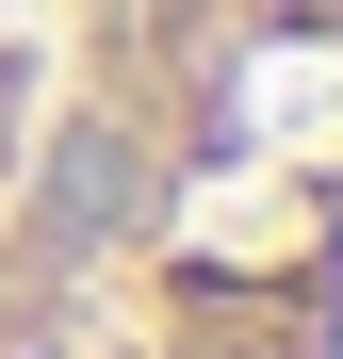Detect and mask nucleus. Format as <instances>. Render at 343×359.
I'll return each instance as SVG.
<instances>
[{
  "mask_svg": "<svg viewBox=\"0 0 343 359\" xmlns=\"http://www.w3.org/2000/svg\"><path fill=\"white\" fill-rule=\"evenodd\" d=\"M0 359H343L327 0L0 17Z\"/></svg>",
  "mask_w": 343,
  "mask_h": 359,
  "instance_id": "nucleus-1",
  "label": "nucleus"
},
{
  "mask_svg": "<svg viewBox=\"0 0 343 359\" xmlns=\"http://www.w3.org/2000/svg\"><path fill=\"white\" fill-rule=\"evenodd\" d=\"M0 17H17V0H0Z\"/></svg>",
  "mask_w": 343,
  "mask_h": 359,
  "instance_id": "nucleus-2",
  "label": "nucleus"
}]
</instances>
